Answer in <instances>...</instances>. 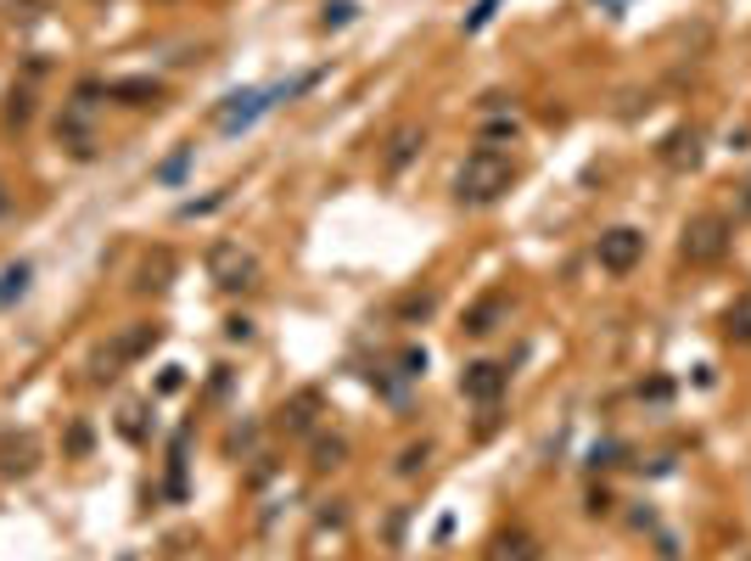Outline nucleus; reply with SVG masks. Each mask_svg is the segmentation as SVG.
<instances>
[{"mask_svg": "<svg viewBox=\"0 0 751 561\" xmlns=\"http://www.w3.org/2000/svg\"><path fill=\"white\" fill-rule=\"evenodd\" d=\"M516 185V163L499 152V147H483V152H472L460 163V174H454V197L465 203V208H488V203H499L505 192Z\"/></svg>", "mask_w": 751, "mask_h": 561, "instance_id": "1", "label": "nucleus"}, {"mask_svg": "<svg viewBox=\"0 0 751 561\" xmlns=\"http://www.w3.org/2000/svg\"><path fill=\"white\" fill-rule=\"evenodd\" d=\"M729 219L724 214H695L690 225H684V237H679V253H684V264H718L724 253H729Z\"/></svg>", "mask_w": 751, "mask_h": 561, "instance_id": "2", "label": "nucleus"}, {"mask_svg": "<svg viewBox=\"0 0 751 561\" xmlns=\"http://www.w3.org/2000/svg\"><path fill=\"white\" fill-rule=\"evenodd\" d=\"M208 275L224 293H247V287H258V259L236 242H213L208 248Z\"/></svg>", "mask_w": 751, "mask_h": 561, "instance_id": "3", "label": "nucleus"}, {"mask_svg": "<svg viewBox=\"0 0 751 561\" xmlns=\"http://www.w3.org/2000/svg\"><path fill=\"white\" fill-rule=\"evenodd\" d=\"M594 259H600V270L628 275V270L645 259V237H639L634 225H617V230H605V237L594 242Z\"/></svg>", "mask_w": 751, "mask_h": 561, "instance_id": "4", "label": "nucleus"}, {"mask_svg": "<svg viewBox=\"0 0 751 561\" xmlns=\"http://www.w3.org/2000/svg\"><path fill=\"white\" fill-rule=\"evenodd\" d=\"M460 393L472 399V404H494V399L505 393V365H494V359L465 365V370H460Z\"/></svg>", "mask_w": 751, "mask_h": 561, "instance_id": "5", "label": "nucleus"}, {"mask_svg": "<svg viewBox=\"0 0 751 561\" xmlns=\"http://www.w3.org/2000/svg\"><path fill=\"white\" fill-rule=\"evenodd\" d=\"M420 147H427V129H420V124H398V129L382 140V169H388V174H398V169H404Z\"/></svg>", "mask_w": 751, "mask_h": 561, "instance_id": "6", "label": "nucleus"}, {"mask_svg": "<svg viewBox=\"0 0 751 561\" xmlns=\"http://www.w3.org/2000/svg\"><path fill=\"white\" fill-rule=\"evenodd\" d=\"M264 107H269V90H236V96H230V102L219 107V129L236 135V129H247Z\"/></svg>", "mask_w": 751, "mask_h": 561, "instance_id": "7", "label": "nucleus"}, {"mask_svg": "<svg viewBox=\"0 0 751 561\" xmlns=\"http://www.w3.org/2000/svg\"><path fill=\"white\" fill-rule=\"evenodd\" d=\"M499 320H510V298H505V293L477 298L472 309H465V337H488V332H499Z\"/></svg>", "mask_w": 751, "mask_h": 561, "instance_id": "8", "label": "nucleus"}, {"mask_svg": "<svg viewBox=\"0 0 751 561\" xmlns=\"http://www.w3.org/2000/svg\"><path fill=\"white\" fill-rule=\"evenodd\" d=\"M662 163L679 169V174L701 163V129H695V124H690V129H673V135L662 140Z\"/></svg>", "mask_w": 751, "mask_h": 561, "instance_id": "9", "label": "nucleus"}, {"mask_svg": "<svg viewBox=\"0 0 751 561\" xmlns=\"http://www.w3.org/2000/svg\"><path fill=\"white\" fill-rule=\"evenodd\" d=\"M544 550H539V539L533 534H522V528H510V534H499L488 550H483V561H539Z\"/></svg>", "mask_w": 751, "mask_h": 561, "instance_id": "10", "label": "nucleus"}, {"mask_svg": "<svg viewBox=\"0 0 751 561\" xmlns=\"http://www.w3.org/2000/svg\"><path fill=\"white\" fill-rule=\"evenodd\" d=\"M107 96L124 102V107H158V102H163V84H158V79H113Z\"/></svg>", "mask_w": 751, "mask_h": 561, "instance_id": "11", "label": "nucleus"}, {"mask_svg": "<svg viewBox=\"0 0 751 561\" xmlns=\"http://www.w3.org/2000/svg\"><path fill=\"white\" fill-rule=\"evenodd\" d=\"M0 472L7 478H23V472H34V438L23 433V438H7L0 444Z\"/></svg>", "mask_w": 751, "mask_h": 561, "instance_id": "12", "label": "nucleus"}, {"mask_svg": "<svg viewBox=\"0 0 751 561\" xmlns=\"http://www.w3.org/2000/svg\"><path fill=\"white\" fill-rule=\"evenodd\" d=\"M724 337L729 343H746L751 348V293H740L729 309H724Z\"/></svg>", "mask_w": 751, "mask_h": 561, "instance_id": "13", "label": "nucleus"}, {"mask_svg": "<svg viewBox=\"0 0 751 561\" xmlns=\"http://www.w3.org/2000/svg\"><path fill=\"white\" fill-rule=\"evenodd\" d=\"M314 410H320V393H298L287 410H280V427H287V433H309L314 427Z\"/></svg>", "mask_w": 751, "mask_h": 561, "instance_id": "14", "label": "nucleus"}, {"mask_svg": "<svg viewBox=\"0 0 751 561\" xmlns=\"http://www.w3.org/2000/svg\"><path fill=\"white\" fill-rule=\"evenodd\" d=\"M169 270H174V259H169V253L147 259V264H140V280H135V287H140V293H163V287H169Z\"/></svg>", "mask_w": 751, "mask_h": 561, "instance_id": "15", "label": "nucleus"}, {"mask_svg": "<svg viewBox=\"0 0 751 561\" xmlns=\"http://www.w3.org/2000/svg\"><path fill=\"white\" fill-rule=\"evenodd\" d=\"M432 309H438V293H432V287H420V293H404V298H398V314H404V320H427Z\"/></svg>", "mask_w": 751, "mask_h": 561, "instance_id": "16", "label": "nucleus"}, {"mask_svg": "<svg viewBox=\"0 0 751 561\" xmlns=\"http://www.w3.org/2000/svg\"><path fill=\"white\" fill-rule=\"evenodd\" d=\"M28 287V264H12V270H0V304L7 298H18Z\"/></svg>", "mask_w": 751, "mask_h": 561, "instance_id": "17", "label": "nucleus"}, {"mask_svg": "<svg viewBox=\"0 0 751 561\" xmlns=\"http://www.w3.org/2000/svg\"><path fill=\"white\" fill-rule=\"evenodd\" d=\"M343 455H348L343 438H320L314 444V466H320V472H325V466H343Z\"/></svg>", "mask_w": 751, "mask_h": 561, "instance_id": "18", "label": "nucleus"}, {"mask_svg": "<svg viewBox=\"0 0 751 561\" xmlns=\"http://www.w3.org/2000/svg\"><path fill=\"white\" fill-rule=\"evenodd\" d=\"M427 455H432L427 444H409V449L398 455V472H404V478H415V472H420V466H427Z\"/></svg>", "mask_w": 751, "mask_h": 561, "instance_id": "19", "label": "nucleus"}, {"mask_svg": "<svg viewBox=\"0 0 751 561\" xmlns=\"http://www.w3.org/2000/svg\"><path fill=\"white\" fill-rule=\"evenodd\" d=\"M34 118V96H28V90H18V96L7 102V124H28Z\"/></svg>", "mask_w": 751, "mask_h": 561, "instance_id": "20", "label": "nucleus"}, {"mask_svg": "<svg viewBox=\"0 0 751 561\" xmlns=\"http://www.w3.org/2000/svg\"><path fill=\"white\" fill-rule=\"evenodd\" d=\"M488 140H516V118H499V124H488Z\"/></svg>", "mask_w": 751, "mask_h": 561, "instance_id": "21", "label": "nucleus"}, {"mask_svg": "<svg viewBox=\"0 0 751 561\" xmlns=\"http://www.w3.org/2000/svg\"><path fill=\"white\" fill-rule=\"evenodd\" d=\"M348 18H354L348 0H337V7H325V23H348Z\"/></svg>", "mask_w": 751, "mask_h": 561, "instance_id": "22", "label": "nucleus"}, {"mask_svg": "<svg viewBox=\"0 0 751 561\" xmlns=\"http://www.w3.org/2000/svg\"><path fill=\"white\" fill-rule=\"evenodd\" d=\"M746 208H751V185H746Z\"/></svg>", "mask_w": 751, "mask_h": 561, "instance_id": "23", "label": "nucleus"}, {"mask_svg": "<svg viewBox=\"0 0 751 561\" xmlns=\"http://www.w3.org/2000/svg\"><path fill=\"white\" fill-rule=\"evenodd\" d=\"M746 561H751V556H746Z\"/></svg>", "mask_w": 751, "mask_h": 561, "instance_id": "24", "label": "nucleus"}]
</instances>
